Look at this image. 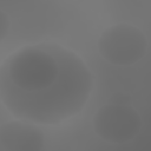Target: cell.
Masks as SVG:
<instances>
[{"label": "cell", "mask_w": 151, "mask_h": 151, "mask_svg": "<svg viewBox=\"0 0 151 151\" xmlns=\"http://www.w3.org/2000/svg\"><path fill=\"white\" fill-rule=\"evenodd\" d=\"M94 133L104 142L124 144L133 140L142 130L139 112L129 104L109 103L100 106L93 116Z\"/></svg>", "instance_id": "3"}, {"label": "cell", "mask_w": 151, "mask_h": 151, "mask_svg": "<svg viewBox=\"0 0 151 151\" xmlns=\"http://www.w3.org/2000/svg\"><path fill=\"white\" fill-rule=\"evenodd\" d=\"M97 47L101 58L111 65L131 66L146 54L147 39L139 27L119 22L103 31Z\"/></svg>", "instance_id": "2"}, {"label": "cell", "mask_w": 151, "mask_h": 151, "mask_svg": "<svg viewBox=\"0 0 151 151\" xmlns=\"http://www.w3.org/2000/svg\"><path fill=\"white\" fill-rule=\"evenodd\" d=\"M59 65L52 53L41 47H26L8 59L9 84L28 94L51 90L59 79Z\"/></svg>", "instance_id": "1"}, {"label": "cell", "mask_w": 151, "mask_h": 151, "mask_svg": "<svg viewBox=\"0 0 151 151\" xmlns=\"http://www.w3.org/2000/svg\"><path fill=\"white\" fill-rule=\"evenodd\" d=\"M45 140L44 131L31 122L8 120L0 126V144L7 151H40Z\"/></svg>", "instance_id": "4"}, {"label": "cell", "mask_w": 151, "mask_h": 151, "mask_svg": "<svg viewBox=\"0 0 151 151\" xmlns=\"http://www.w3.org/2000/svg\"><path fill=\"white\" fill-rule=\"evenodd\" d=\"M9 28V21L7 19V15L5 14L4 11H1L0 13V38L4 39L8 32Z\"/></svg>", "instance_id": "5"}]
</instances>
